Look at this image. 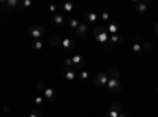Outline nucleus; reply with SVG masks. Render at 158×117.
<instances>
[{
    "mask_svg": "<svg viewBox=\"0 0 158 117\" xmlns=\"http://www.w3.org/2000/svg\"><path fill=\"white\" fill-rule=\"evenodd\" d=\"M94 36H95V40L98 43L106 46L109 43V35H108V30H106V24H104V25H98V27L94 30Z\"/></svg>",
    "mask_w": 158,
    "mask_h": 117,
    "instance_id": "nucleus-1",
    "label": "nucleus"
},
{
    "mask_svg": "<svg viewBox=\"0 0 158 117\" xmlns=\"http://www.w3.org/2000/svg\"><path fill=\"white\" fill-rule=\"evenodd\" d=\"M44 27L43 25H30L29 27V35L33 38V41L35 40H41L43 38V35H44Z\"/></svg>",
    "mask_w": 158,
    "mask_h": 117,
    "instance_id": "nucleus-2",
    "label": "nucleus"
},
{
    "mask_svg": "<svg viewBox=\"0 0 158 117\" xmlns=\"http://www.w3.org/2000/svg\"><path fill=\"white\" fill-rule=\"evenodd\" d=\"M71 60H73V68H74L76 71H81V70L85 67V60H84V57H82V56L74 54V56L71 57Z\"/></svg>",
    "mask_w": 158,
    "mask_h": 117,
    "instance_id": "nucleus-3",
    "label": "nucleus"
},
{
    "mask_svg": "<svg viewBox=\"0 0 158 117\" xmlns=\"http://www.w3.org/2000/svg\"><path fill=\"white\" fill-rule=\"evenodd\" d=\"M98 15H97V13H94V11H87L85 13V15H84V22L87 24V25H95L97 22H98Z\"/></svg>",
    "mask_w": 158,
    "mask_h": 117,
    "instance_id": "nucleus-4",
    "label": "nucleus"
},
{
    "mask_svg": "<svg viewBox=\"0 0 158 117\" xmlns=\"http://www.w3.org/2000/svg\"><path fill=\"white\" fill-rule=\"evenodd\" d=\"M109 81V74L108 73H100L98 76H95V86L97 87H104Z\"/></svg>",
    "mask_w": 158,
    "mask_h": 117,
    "instance_id": "nucleus-5",
    "label": "nucleus"
},
{
    "mask_svg": "<svg viewBox=\"0 0 158 117\" xmlns=\"http://www.w3.org/2000/svg\"><path fill=\"white\" fill-rule=\"evenodd\" d=\"M52 22H54V25H57V27H62L63 24H67V18H65V15L60 11V13H56V15L52 16Z\"/></svg>",
    "mask_w": 158,
    "mask_h": 117,
    "instance_id": "nucleus-6",
    "label": "nucleus"
},
{
    "mask_svg": "<svg viewBox=\"0 0 158 117\" xmlns=\"http://www.w3.org/2000/svg\"><path fill=\"white\" fill-rule=\"evenodd\" d=\"M87 33H89V25H87L85 22H81V24H79V27L76 29V35H77V38H85Z\"/></svg>",
    "mask_w": 158,
    "mask_h": 117,
    "instance_id": "nucleus-7",
    "label": "nucleus"
},
{
    "mask_svg": "<svg viewBox=\"0 0 158 117\" xmlns=\"http://www.w3.org/2000/svg\"><path fill=\"white\" fill-rule=\"evenodd\" d=\"M106 87L111 90V92H120V90H122V87H120V82H118L117 79H111V77H109V81H108V84H106Z\"/></svg>",
    "mask_w": 158,
    "mask_h": 117,
    "instance_id": "nucleus-8",
    "label": "nucleus"
},
{
    "mask_svg": "<svg viewBox=\"0 0 158 117\" xmlns=\"http://www.w3.org/2000/svg\"><path fill=\"white\" fill-rule=\"evenodd\" d=\"M62 74H63V77L67 81H74L76 77H77V71L76 70H70V68H63Z\"/></svg>",
    "mask_w": 158,
    "mask_h": 117,
    "instance_id": "nucleus-9",
    "label": "nucleus"
},
{
    "mask_svg": "<svg viewBox=\"0 0 158 117\" xmlns=\"http://www.w3.org/2000/svg\"><path fill=\"white\" fill-rule=\"evenodd\" d=\"M131 51H133L135 54H141L142 52V43H141V35H136L135 36V43L131 46Z\"/></svg>",
    "mask_w": 158,
    "mask_h": 117,
    "instance_id": "nucleus-10",
    "label": "nucleus"
},
{
    "mask_svg": "<svg viewBox=\"0 0 158 117\" xmlns=\"http://www.w3.org/2000/svg\"><path fill=\"white\" fill-rule=\"evenodd\" d=\"M62 46L67 51H71V49L76 48V41L73 40V38H62Z\"/></svg>",
    "mask_w": 158,
    "mask_h": 117,
    "instance_id": "nucleus-11",
    "label": "nucleus"
},
{
    "mask_svg": "<svg viewBox=\"0 0 158 117\" xmlns=\"http://www.w3.org/2000/svg\"><path fill=\"white\" fill-rule=\"evenodd\" d=\"M43 94H44V100H46V101H54L56 97H57V95H56V90H54V89H49V87H46V90H44Z\"/></svg>",
    "mask_w": 158,
    "mask_h": 117,
    "instance_id": "nucleus-12",
    "label": "nucleus"
},
{
    "mask_svg": "<svg viewBox=\"0 0 158 117\" xmlns=\"http://www.w3.org/2000/svg\"><path fill=\"white\" fill-rule=\"evenodd\" d=\"M149 5H150V0H146V2H138L136 3V10H138V13H146L147 11V8H149Z\"/></svg>",
    "mask_w": 158,
    "mask_h": 117,
    "instance_id": "nucleus-13",
    "label": "nucleus"
},
{
    "mask_svg": "<svg viewBox=\"0 0 158 117\" xmlns=\"http://www.w3.org/2000/svg\"><path fill=\"white\" fill-rule=\"evenodd\" d=\"M49 44L51 46H54V48H60L62 46V38L59 35H52L49 36Z\"/></svg>",
    "mask_w": 158,
    "mask_h": 117,
    "instance_id": "nucleus-14",
    "label": "nucleus"
},
{
    "mask_svg": "<svg viewBox=\"0 0 158 117\" xmlns=\"http://www.w3.org/2000/svg\"><path fill=\"white\" fill-rule=\"evenodd\" d=\"M120 43H122V36L118 35V33L109 36V44H111V48H114L115 44H120Z\"/></svg>",
    "mask_w": 158,
    "mask_h": 117,
    "instance_id": "nucleus-15",
    "label": "nucleus"
},
{
    "mask_svg": "<svg viewBox=\"0 0 158 117\" xmlns=\"http://www.w3.org/2000/svg\"><path fill=\"white\" fill-rule=\"evenodd\" d=\"M106 30H108L111 35H115V33L118 32V24H117V22H111V24H108V25H106Z\"/></svg>",
    "mask_w": 158,
    "mask_h": 117,
    "instance_id": "nucleus-16",
    "label": "nucleus"
},
{
    "mask_svg": "<svg viewBox=\"0 0 158 117\" xmlns=\"http://www.w3.org/2000/svg\"><path fill=\"white\" fill-rule=\"evenodd\" d=\"M79 19L77 18H67V25H70L71 29H77L79 27Z\"/></svg>",
    "mask_w": 158,
    "mask_h": 117,
    "instance_id": "nucleus-17",
    "label": "nucleus"
},
{
    "mask_svg": "<svg viewBox=\"0 0 158 117\" xmlns=\"http://www.w3.org/2000/svg\"><path fill=\"white\" fill-rule=\"evenodd\" d=\"M60 8H62V13H73L74 5H73V3H70V2H67V3H62V5H60Z\"/></svg>",
    "mask_w": 158,
    "mask_h": 117,
    "instance_id": "nucleus-18",
    "label": "nucleus"
},
{
    "mask_svg": "<svg viewBox=\"0 0 158 117\" xmlns=\"http://www.w3.org/2000/svg\"><path fill=\"white\" fill-rule=\"evenodd\" d=\"M108 74H109L111 79H117V81H118V77H120V71H118L117 68H111Z\"/></svg>",
    "mask_w": 158,
    "mask_h": 117,
    "instance_id": "nucleus-19",
    "label": "nucleus"
},
{
    "mask_svg": "<svg viewBox=\"0 0 158 117\" xmlns=\"http://www.w3.org/2000/svg\"><path fill=\"white\" fill-rule=\"evenodd\" d=\"M77 77H79L81 81H89V79H90V74H89V71H85V70H81V71L77 73Z\"/></svg>",
    "mask_w": 158,
    "mask_h": 117,
    "instance_id": "nucleus-20",
    "label": "nucleus"
},
{
    "mask_svg": "<svg viewBox=\"0 0 158 117\" xmlns=\"http://www.w3.org/2000/svg\"><path fill=\"white\" fill-rule=\"evenodd\" d=\"M32 46H33V49L40 51V49H43V41H41V40H35V41L32 43Z\"/></svg>",
    "mask_w": 158,
    "mask_h": 117,
    "instance_id": "nucleus-21",
    "label": "nucleus"
},
{
    "mask_svg": "<svg viewBox=\"0 0 158 117\" xmlns=\"http://www.w3.org/2000/svg\"><path fill=\"white\" fill-rule=\"evenodd\" d=\"M109 109H114L117 112H122V105H120V103H112V105L109 106Z\"/></svg>",
    "mask_w": 158,
    "mask_h": 117,
    "instance_id": "nucleus-22",
    "label": "nucleus"
},
{
    "mask_svg": "<svg viewBox=\"0 0 158 117\" xmlns=\"http://www.w3.org/2000/svg\"><path fill=\"white\" fill-rule=\"evenodd\" d=\"M29 117H43V114H41L40 109H33V111L29 112Z\"/></svg>",
    "mask_w": 158,
    "mask_h": 117,
    "instance_id": "nucleus-23",
    "label": "nucleus"
},
{
    "mask_svg": "<svg viewBox=\"0 0 158 117\" xmlns=\"http://www.w3.org/2000/svg\"><path fill=\"white\" fill-rule=\"evenodd\" d=\"M118 114H120V112H117L114 109H108V112L104 114V117H118Z\"/></svg>",
    "mask_w": 158,
    "mask_h": 117,
    "instance_id": "nucleus-24",
    "label": "nucleus"
},
{
    "mask_svg": "<svg viewBox=\"0 0 158 117\" xmlns=\"http://www.w3.org/2000/svg\"><path fill=\"white\" fill-rule=\"evenodd\" d=\"M18 5H19V2H18V0H8L5 6H8V8H16Z\"/></svg>",
    "mask_w": 158,
    "mask_h": 117,
    "instance_id": "nucleus-25",
    "label": "nucleus"
},
{
    "mask_svg": "<svg viewBox=\"0 0 158 117\" xmlns=\"http://www.w3.org/2000/svg\"><path fill=\"white\" fill-rule=\"evenodd\" d=\"M153 49V46L150 43H142V51H146V52H150V51Z\"/></svg>",
    "mask_w": 158,
    "mask_h": 117,
    "instance_id": "nucleus-26",
    "label": "nucleus"
},
{
    "mask_svg": "<svg viewBox=\"0 0 158 117\" xmlns=\"http://www.w3.org/2000/svg\"><path fill=\"white\" fill-rule=\"evenodd\" d=\"M100 18H101V21H108L109 19V13L108 11H100Z\"/></svg>",
    "mask_w": 158,
    "mask_h": 117,
    "instance_id": "nucleus-27",
    "label": "nucleus"
},
{
    "mask_svg": "<svg viewBox=\"0 0 158 117\" xmlns=\"http://www.w3.org/2000/svg\"><path fill=\"white\" fill-rule=\"evenodd\" d=\"M43 101H44L43 97H35V105H36V106H41V105H43Z\"/></svg>",
    "mask_w": 158,
    "mask_h": 117,
    "instance_id": "nucleus-28",
    "label": "nucleus"
},
{
    "mask_svg": "<svg viewBox=\"0 0 158 117\" xmlns=\"http://www.w3.org/2000/svg\"><path fill=\"white\" fill-rule=\"evenodd\" d=\"M36 89H38V90H41V92H44V90H46V84H44L43 81H41V82H38V84H36Z\"/></svg>",
    "mask_w": 158,
    "mask_h": 117,
    "instance_id": "nucleus-29",
    "label": "nucleus"
},
{
    "mask_svg": "<svg viewBox=\"0 0 158 117\" xmlns=\"http://www.w3.org/2000/svg\"><path fill=\"white\" fill-rule=\"evenodd\" d=\"M65 67L67 68H70V67H73V60L68 57V59H65Z\"/></svg>",
    "mask_w": 158,
    "mask_h": 117,
    "instance_id": "nucleus-30",
    "label": "nucleus"
},
{
    "mask_svg": "<svg viewBox=\"0 0 158 117\" xmlns=\"http://www.w3.org/2000/svg\"><path fill=\"white\" fill-rule=\"evenodd\" d=\"M49 10H51V11L56 15V13H57V10H59V6H57V5H49Z\"/></svg>",
    "mask_w": 158,
    "mask_h": 117,
    "instance_id": "nucleus-31",
    "label": "nucleus"
},
{
    "mask_svg": "<svg viewBox=\"0 0 158 117\" xmlns=\"http://www.w3.org/2000/svg\"><path fill=\"white\" fill-rule=\"evenodd\" d=\"M21 5H22L24 8H27V6H30V5H32V2H30V0H25V2H22Z\"/></svg>",
    "mask_w": 158,
    "mask_h": 117,
    "instance_id": "nucleus-32",
    "label": "nucleus"
},
{
    "mask_svg": "<svg viewBox=\"0 0 158 117\" xmlns=\"http://www.w3.org/2000/svg\"><path fill=\"white\" fill-rule=\"evenodd\" d=\"M118 117H130V114H127V112H120V114H118Z\"/></svg>",
    "mask_w": 158,
    "mask_h": 117,
    "instance_id": "nucleus-33",
    "label": "nucleus"
},
{
    "mask_svg": "<svg viewBox=\"0 0 158 117\" xmlns=\"http://www.w3.org/2000/svg\"><path fill=\"white\" fill-rule=\"evenodd\" d=\"M153 30H155V35H156V36H158V24H156V25H155V29H153Z\"/></svg>",
    "mask_w": 158,
    "mask_h": 117,
    "instance_id": "nucleus-34",
    "label": "nucleus"
},
{
    "mask_svg": "<svg viewBox=\"0 0 158 117\" xmlns=\"http://www.w3.org/2000/svg\"><path fill=\"white\" fill-rule=\"evenodd\" d=\"M156 95H158V87H156Z\"/></svg>",
    "mask_w": 158,
    "mask_h": 117,
    "instance_id": "nucleus-35",
    "label": "nucleus"
}]
</instances>
